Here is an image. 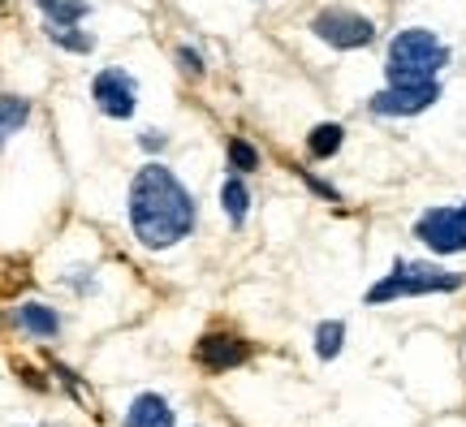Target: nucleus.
Wrapping results in <instances>:
<instances>
[{"mask_svg": "<svg viewBox=\"0 0 466 427\" xmlns=\"http://www.w3.org/2000/svg\"><path fill=\"white\" fill-rule=\"evenodd\" d=\"M130 225L147 250L177 247L195 229V198L165 165H143L130 181Z\"/></svg>", "mask_w": 466, "mask_h": 427, "instance_id": "obj_1", "label": "nucleus"}, {"mask_svg": "<svg viewBox=\"0 0 466 427\" xmlns=\"http://www.w3.org/2000/svg\"><path fill=\"white\" fill-rule=\"evenodd\" d=\"M450 66V44H441L423 26H406L389 44V83H432L441 69Z\"/></svg>", "mask_w": 466, "mask_h": 427, "instance_id": "obj_2", "label": "nucleus"}, {"mask_svg": "<svg viewBox=\"0 0 466 427\" xmlns=\"http://www.w3.org/2000/svg\"><path fill=\"white\" fill-rule=\"evenodd\" d=\"M466 277L462 272H445L436 263H406L398 259L393 272L384 280H376L367 290V307H384V302H398V298H423V294H453L462 290Z\"/></svg>", "mask_w": 466, "mask_h": 427, "instance_id": "obj_3", "label": "nucleus"}, {"mask_svg": "<svg viewBox=\"0 0 466 427\" xmlns=\"http://www.w3.org/2000/svg\"><path fill=\"white\" fill-rule=\"evenodd\" d=\"M311 31H316V39H324V44L337 52H354V48H371V44H376V22L363 14H354V9H341V5L319 9V14L311 17Z\"/></svg>", "mask_w": 466, "mask_h": 427, "instance_id": "obj_4", "label": "nucleus"}, {"mask_svg": "<svg viewBox=\"0 0 466 427\" xmlns=\"http://www.w3.org/2000/svg\"><path fill=\"white\" fill-rule=\"evenodd\" d=\"M436 99H441V83H389L384 91L367 99V108L376 117H419L428 113Z\"/></svg>", "mask_w": 466, "mask_h": 427, "instance_id": "obj_5", "label": "nucleus"}, {"mask_svg": "<svg viewBox=\"0 0 466 427\" xmlns=\"http://www.w3.org/2000/svg\"><path fill=\"white\" fill-rule=\"evenodd\" d=\"M415 238L436 255H462L466 250V216L462 208H432L415 220Z\"/></svg>", "mask_w": 466, "mask_h": 427, "instance_id": "obj_6", "label": "nucleus"}, {"mask_svg": "<svg viewBox=\"0 0 466 427\" xmlns=\"http://www.w3.org/2000/svg\"><path fill=\"white\" fill-rule=\"evenodd\" d=\"M91 99H96V108H100L104 117L126 121V117H134V108H138V83H134L126 69H100L96 83H91Z\"/></svg>", "mask_w": 466, "mask_h": 427, "instance_id": "obj_7", "label": "nucleus"}, {"mask_svg": "<svg viewBox=\"0 0 466 427\" xmlns=\"http://www.w3.org/2000/svg\"><path fill=\"white\" fill-rule=\"evenodd\" d=\"M247 354H250V345L242 337H233V332H208L195 345V362L208 367V371H229L238 362H247Z\"/></svg>", "mask_w": 466, "mask_h": 427, "instance_id": "obj_8", "label": "nucleus"}, {"mask_svg": "<svg viewBox=\"0 0 466 427\" xmlns=\"http://www.w3.org/2000/svg\"><path fill=\"white\" fill-rule=\"evenodd\" d=\"M126 427H173V411H168V402L160 393H143L130 402Z\"/></svg>", "mask_w": 466, "mask_h": 427, "instance_id": "obj_9", "label": "nucleus"}, {"mask_svg": "<svg viewBox=\"0 0 466 427\" xmlns=\"http://www.w3.org/2000/svg\"><path fill=\"white\" fill-rule=\"evenodd\" d=\"M17 329H26L31 337H56L61 332V315L52 311V307H44V302H22L14 311Z\"/></svg>", "mask_w": 466, "mask_h": 427, "instance_id": "obj_10", "label": "nucleus"}, {"mask_svg": "<svg viewBox=\"0 0 466 427\" xmlns=\"http://www.w3.org/2000/svg\"><path fill=\"white\" fill-rule=\"evenodd\" d=\"M220 208H225V216H229V225L233 229H242L247 225V212H250V190H247V181L242 178H233L220 186Z\"/></svg>", "mask_w": 466, "mask_h": 427, "instance_id": "obj_11", "label": "nucleus"}, {"mask_svg": "<svg viewBox=\"0 0 466 427\" xmlns=\"http://www.w3.org/2000/svg\"><path fill=\"white\" fill-rule=\"evenodd\" d=\"M26 117H31V99L0 96V147H5V143H9L22 126H26Z\"/></svg>", "mask_w": 466, "mask_h": 427, "instance_id": "obj_12", "label": "nucleus"}, {"mask_svg": "<svg viewBox=\"0 0 466 427\" xmlns=\"http://www.w3.org/2000/svg\"><path fill=\"white\" fill-rule=\"evenodd\" d=\"M341 143H346V130L337 121H324V126H316V130L307 134V151L316 160H333L337 151H341Z\"/></svg>", "mask_w": 466, "mask_h": 427, "instance_id": "obj_13", "label": "nucleus"}, {"mask_svg": "<svg viewBox=\"0 0 466 427\" xmlns=\"http://www.w3.org/2000/svg\"><path fill=\"white\" fill-rule=\"evenodd\" d=\"M35 5L48 14L52 26H78L86 17V9H91L86 0H35Z\"/></svg>", "mask_w": 466, "mask_h": 427, "instance_id": "obj_14", "label": "nucleus"}, {"mask_svg": "<svg viewBox=\"0 0 466 427\" xmlns=\"http://www.w3.org/2000/svg\"><path fill=\"white\" fill-rule=\"evenodd\" d=\"M341 345H346V324L341 320H324L316 329V354L319 359H337Z\"/></svg>", "mask_w": 466, "mask_h": 427, "instance_id": "obj_15", "label": "nucleus"}, {"mask_svg": "<svg viewBox=\"0 0 466 427\" xmlns=\"http://www.w3.org/2000/svg\"><path fill=\"white\" fill-rule=\"evenodd\" d=\"M48 39H52V44H61L66 52H91V48H96V39H91V35H83L78 26H52V22H48Z\"/></svg>", "mask_w": 466, "mask_h": 427, "instance_id": "obj_16", "label": "nucleus"}, {"mask_svg": "<svg viewBox=\"0 0 466 427\" xmlns=\"http://www.w3.org/2000/svg\"><path fill=\"white\" fill-rule=\"evenodd\" d=\"M225 156H229V168L238 173V178H242V173H250V168H259V151L250 147L247 138H229Z\"/></svg>", "mask_w": 466, "mask_h": 427, "instance_id": "obj_17", "label": "nucleus"}, {"mask_svg": "<svg viewBox=\"0 0 466 427\" xmlns=\"http://www.w3.org/2000/svg\"><path fill=\"white\" fill-rule=\"evenodd\" d=\"M299 173H302V181H307V186H311V190H316L319 198H329V203H341V195H337V190L329 186V181H319L316 173H307V168H299Z\"/></svg>", "mask_w": 466, "mask_h": 427, "instance_id": "obj_18", "label": "nucleus"}, {"mask_svg": "<svg viewBox=\"0 0 466 427\" xmlns=\"http://www.w3.org/2000/svg\"><path fill=\"white\" fill-rule=\"evenodd\" d=\"M177 61H182L186 74H203V56L195 48H177Z\"/></svg>", "mask_w": 466, "mask_h": 427, "instance_id": "obj_19", "label": "nucleus"}, {"mask_svg": "<svg viewBox=\"0 0 466 427\" xmlns=\"http://www.w3.org/2000/svg\"><path fill=\"white\" fill-rule=\"evenodd\" d=\"M143 147H147V151H160V147H165V138H160L156 130H147V134H143Z\"/></svg>", "mask_w": 466, "mask_h": 427, "instance_id": "obj_20", "label": "nucleus"}, {"mask_svg": "<svg viewBox=\"0 0 466 427\" xmlns=\"http://www.w3.org/2000/svg\"><path fill=\"white\" fill-rule=\"evenodd\" d=\"M462 216H466V203H462Z\"/></svg>", "mask_w": 466, "mask_h": 427, "instance_id": "obj_21", "label": "nucleus"}]
</instances>
